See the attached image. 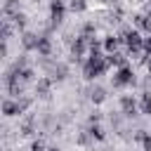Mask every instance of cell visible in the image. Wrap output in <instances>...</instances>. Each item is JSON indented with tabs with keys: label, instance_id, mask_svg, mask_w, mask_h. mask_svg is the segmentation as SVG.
I'll return each mask as SVG.
<instances>
[{
	"label": "cell",
	"instance_id": "17",
	"mask_svg": "<svg viewBox=\"0 0 151 151\" xmlns=\"http://www.w3.org/2000/svg\"><path fill=\"white\" fill-rule=\"evenodd\" d=\"M31 151H45V144H42V142H33Z\"/></svg>",
	"mask_w": 151,
	"mask_h": 151
},
{
	"label": "cell",
	"instance_id": "14",
	"mask_svg": "<svg viewBox=\"0 0 151 151\" xmlns=\"http://www.w3.org/2000/svg\"><path fill=\"white\" fill-rule=\"evenodd\" d=\"M71 9L73 12H83L85 9V0H71Z\"/></svg>",
	"mask_w": 151,
	"mask_h": 151
},
{
	"label": "cell",
	"instance_id": "16",
	"mask_svg": "<svg viewBox=\"0 0 151 151\" xmlns=\"http://www.w3.org/2000/svg\"><path fill=\"white\" fill-rule=\"evenodd\" d=\"M90 134H92V137H97V139H101V137H104V132H101L97 125H94V127H90Z\"/></svg>",
	"mask_w": 151,
	"mask_h": 151
},
{
	"label": "cell",
	"instance_id": "18",
	"mask_svg": "<svg viewBox=\"0 0 151 151\" xmlns=\"http://www.w3.org/2000/svg\"><path fill=\"white\" fill-rule=\"evenodd\" d=\"M50 151H59V149H50Z\"/></svg>",
	"mask_w": 151,
	"mask_h": 151
},
{
	"label": "cell",
	"instance_id": "15",
	"mask_svg": "<svg viewBox=\"0 0 151 151\" xmlns=\"http://www.w3.org/2000/svg\"><path fill=\"white\" fill-rule=\"evenodd\" d=\"M31 132H33V120H26L21 127V134H31Z\"/></svg>",
	"mask_w": 151,
	"mask_h": 151
},
{
	"label": "cell",
	"instance_id": "11",
	"mask_svg": "<svg viewBox=\"0 0 151 151\" xmlns=\"http://www.w3.org/2000/svg\"><path fill=\"white\" fill-rule=\"evenodd\" d=\"M104 97H106V92H104L101 87H94V90H92V101L99 104V101H104Z\"/></svg>",
	"mask_w": 151,
	"mask_h": 151
},
{
	"label": "cell",
	"instance_id": "20",
	"mask_svg": "<svg viewBox=\"0 0 151 151\" xmlns=\"http://www.w3.org/2000/svg\"><path fill=\"white\" fill-rule=\"evenodd\" d=\"M149 9H151V2H149Z\"/></svg>",
	"mask_w": 151,
	"mask_h": 151
},
{
	"label": "cell",
	"instance_id": "6",
	"mask_svg": "<svg viewBox=\"0 0 151 151\" xmlns=\"http://www.w3.org/2000/svg\"><path fill=\"white\" fill-rule=\"evenodd\" d=\"M50 87H52V83H50L47 78H42V80H38V85H35V92H38L40 97H50Z\"/></svg>",
	"mask_w": 151,
	"mask_h": 151
},
{
	"label": "cell",
	"instance_id": "10",
	"mask_svg": "<svg viewBox=\"0 0 151 151\" xmlns=\"http://www.w3.org/2000/svg\"><path fill=\"white\" fill-rule=\"evenodd\" d=\"M40 54H50V42H47V38H40V42H38V47H35Z\"/></svg>",
	"mask_w": 151,
	"mask_h": 151
},
{
	"label": "cell",
	"instance_id": "12",
	"mask_svg": "<svg viewBox=\"0 0 151 151\" xmlns=\"http://www.w3.org/2000/svg\"><path fill=\"white\" fill-rule=\"evenodd\" d=\"M142 111H144V113H151V94H144V99H142Z\"/></svg>",
	"mask_w": 151,
	"mask_h": 151
},
{
	"label": "cell",
	"instance_id": "5",
	"mask_svg": "<svg viewBox=\"0 0 151 151\" xmlns=\"http://www.w3.org/2000/svg\"><path fill=\"white\" fill-rule=\"evenodd\" d=\"M120 106H123V113H125V116H134V113H137V104H134V99H130V97H123V99H120Z\"/></svg>",
	"mask_w": 151,
	"mask_h": 151
},
{
	"label": "cell",
	"instance_id": "19",
	"mask_svg": "<svg viewBox=\"0 0 151 151\" xmlns=\"http://www.w3.org/2000/svg\"><path fill=\"white\" fill-rule=\"evenodd\" d=\"M149 71H151V61H149Z\"/></svg>",
	"mask_w": 151,
	"mask_h": 151
},
{
	"label": "cell",
	"instance_id": "3",
	"mask_svg": "<svg viewBox=\"0 0 151 151\" xmlns=\"http://www.w3.org/2000/svg\"><path fill=\"white\" fill-rule=\"evenodd\" d=\"M113 83H116V85H127V83H132V71H130L127 66H120V71L116 73Z\"/></svg>",
	"mask_w": 151,
	"mask_h": 151
},
{
	"label": "cell",
	"instance_id": "8",
	"mask_svg": "<svg viewBox=\"0 0 151 151\" xmlns=\"http://www.w3.org/2000/svg\"><path fill=\"white\" fill-rule=\"evenodd\" d=\"M106 61H109V66H111V64H116V66H125V57L118 54V52H111V54L106 57Z\"/></svg>",
	"mask_w": 151,
	"mask_h": 151
},
{
	"label": "cell",
	"instance_id": "1",
	"mask_svg": "<svg viewBox=\"0 0 151 151\" xmlns=\"http://www.w3.org/2000/svg\"><path fill=\"white\" fill-rule=\"evenodd\" d=\"M125 42H127L130 52H139V50L144 47V40H142V35H139L137 31H127V33H125Z\"/></svg>",
	"mask_w": 151,
	"mask_h": 151
},
{
	"label": "cell",
	"instance_id": "4",
	"mask_svg": "<svg viewBox=\"0 0 151 151\" xmlns=\"http://www.w3.org/2000/svg\"><path fill=\"white\" fill-rule=\"evenodd\" d=\"M50 12H52V19H54V21H61V19H64V2H61V0H52Z\"/></svg>",
	"mask_w": 151,
	"mask_h": 151
},
{
	"label": "cell",
	"instance_id": "9",
	"mask_svg": "<svg viewBox=\"0 0 151 151\" xmlns=\"http://www.w3.org/2000/svg\"><path fill=\"white\" fill-rule=\"evenodd\" d=\"M118 42H120V38H116V35H111V38H106V42H104V47H106V52L111 54V52H116L118 50Z\"/></svg>",
	"mask_w": 151,
	"mask_h": 151
},
{
	"label": "cell",
	"instance_id": "7",
	"mask_svg": "<svg viewBox=\"0 0 151 151\" xmlns=\"http://www.w3.org/2000/svg\"><path fill=\"white\" fill-rule=\"evenodd\" d=\"M38 42H40L38 35H33V33H24V47L33 50V47H38Z\"/></svg>",
	"mask_w": 151,
	"mask_h": 151
},
{
	"label": "cell",
	"instance_id": "2",
	"mask_svg": "<svg viewBox=\"0 0 151 151\" xmlns=\"http://www.w3.org/2000/svg\"><path fill=\"white\" fill-rule=\"evenodd\" d=\"M26 106H28V101H21V104H19V101H5V104H2V113H5V116H17V113H21Z\"/></svg>",
	"mask_w": 151,
	"mask_h": 151
},
{
	"label": "cell",
	"instance_id": "13",
	"mask_svg": "<svg viewBox=\"0 0 151 151\" xmlns=\"http://www.w3.org/2000/svg\"><path fill=\"white\" fill-rule=\"evenodd\" d=\"M9 35H12V24H9V21H7V19H5V21H2V38H5V40H7V38H9Z\"/></svg>",
	"mask_w": 151,
	"mask_h": 151
}]
</instances>
